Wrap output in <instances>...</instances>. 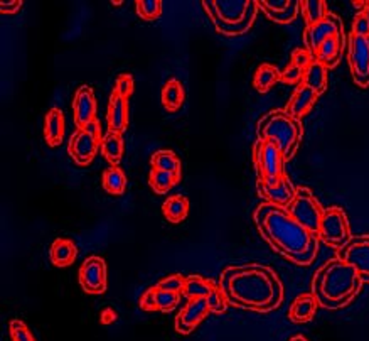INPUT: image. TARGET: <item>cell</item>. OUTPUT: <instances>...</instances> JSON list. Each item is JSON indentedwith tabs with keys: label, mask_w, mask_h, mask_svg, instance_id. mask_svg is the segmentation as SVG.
Here are the masks:
<instances>
[{
	"label": "cell",
	"mask_w": 369,
	"mask_h": 341,
	"mask_svg": "<svg viewBox=\"0 0 369 341\" xmlns=\"http://www.w3.org/2000/svg\"><path fill=\"white\" fill-rule=\"evenodd\" d=\"M253 163L258 181L265 185H276L285 176L287 161L275 142L257 139V142L253 144Z\"/></svg>",
	"instance_id": "cell-6"
},
{
	"label": "cell",
	"mask_w": 369,
	"mask_h": 341,
	"mask_svg": "<svg viewBox=\"0 0 369 341\" xmlns=\"http://www.w3.org/2000/svg\"><path fill=\"white\" fill-rule=\"evenodd\" d=\"M100 144H102V139L95 137V135L86 132L85 129H76L71 139H69L68 152L78 164L86 166L93 161Z\"/></svg>",
	"instance_id": "cell-13"
},
{
	"label": "cell",
	"mask_w": 369,
	"mask_h": 341,
	"mask_svg": "<svg viewBox=\"0 0 369 341\" xmlns=\"http://www.w3.org/2000/svg\"><path fill=\"white\" fill-rule=\"evenodd\" d=\"M319 240L331 247L342 248L351 238V225L346 212L339 207H329L324 209L320 230L317 233Z\"/></svg>",
	"instance_id": "cell-8"
},
{
	"label": "cell",
	"mask_w": 369,
	"mask_h": 341,
	"mask_svg": "<svg viewBox=\"0 0 369 341\" xmlns=\"http://www.w3.org/2000/svg\"><path fill=\"white\" fill-rule=\"evenodd\" d=\"M184 284H186V277H182L181 274H172L169 275V277L162 279V281L157 282L156 287H159L162 291H170V292H177V294H182Z\"/></svg>",
	"instance_id": "cell-39"
},
{
	"label": "cell",
	"mask_w": 369,
	"mask_h": 341,
	"mask_svg": "<svg viewBox=\"0 0 369 341\" xmlns=\"http://www.w3.org/2000/svg\"><path fill=\"white\" fill-rule=\"evenodd\" d=\"M8 330H11L12 341H36L28 325L24 321H20V319H12L8 323Z\"/></svg>",
	"instance_id": "cell-36"
},
{
	"label": "cell",
	"mask_w": 369,
	"mask_h": 341,
	"mask_svg": "<svg viewBox=\"0 0 369 341\" xmlns=\"http://www.w3.org/2000/svg\"><path fill=\"white\" fill-rule=\"evenodd\" d=\"M280 78H282V73L279 71V68H276L275 64L263 63L257 68V71H254L253 85L260 93H266Z\"/></svg>",
	"instance_id": "cell-30"
},
{
	"label": "cell",
	"mask_w": 369,
	"mask_h": 341,
	"mask_svg": "<svg viewBox=\"0 0 369 341\" xmlns=\"http://www.w3.org/2000/svg\"><path fill=\"white\" fill-rule=\"evenodd\" d=\"M76 245L69 238H56L49 248L51 262L56 267H69L76 260Z\"/></svg>",
	"instance_id": "cell-22"
},
{
	"label": "cell",
	"mask_w": 369,
	"mask_h": 341,
	"mask_svg": "<svg viewBox=\"0 0 369 341\" xmlns=\"http://www.w3.org/2000/svg\"><path fill=\"white\" fill-rule=\"evenodd\" d=\"M73 113L78 129H83L96 119V97L91 86L83 85L78 88L73 100Z\"/></svg>",
	"instance_id": "cell-16"
},
{
	"label": "cell",
	"mask_w": 369,
	"mask_h": 341,
	"mask_svg": "<svg viewBox=\"0 0 369 341\" xmlns=\"http://www.w3.org/2000/svg\"><path fill=\"white\" fill-rule=\"evenodd\" d=\"M44 137L51 147L61 146L64 139V115L59 108H51L44 119Z\"/></svg>",
	"instance_id": "cell-21"
},
{
	"label": "cell",
	"mask_w": 369,
	"mask_h": 341,
	"mask_svg": "<svg viewBox=\"0 0 369 341\" xmlns=\"http://www.w3.org/2000/svg\"><path fill=\"white\" fill-rule=\"evenodd\" d=\"M348 59L356 85L363 86V88L369 86V45L366 37L349 34Z\"/></svg>",
	"instance_id": "cell-9"
},
{
	"label": "cell",
	"mask_w": 369,
	"mask_h": 341,
	"mask_svg": "<svg viewBox=\"0 0 369 341\" xmlns=\"http://www.w3.org/2000/svg\"><path fill=\"white\" fill-rule=\"evenodd\" d=\"M216 284L209 279L203 277V275H187L186 284H184L182 296L187 297V301L199 299V297H208L213 292Z\"/></svg>",
	"instance_id": "cell-27"
},
{
	"label": "cell",
	"mask_w": 369,
	"mask_h": 341,
	"mask_svg": "<svg viewBox=\"0 0 369 341\" xmlns=\"http://www.w3.org/2000/svg\"><path fill=\"white\" fill-rule=\"evenodd\" d=\"M107 122H108V130L117 134H123L129 124V102L127 98L120 97V95L113 91L112 97L108 102V110H107Z\"/></svg>",
	"instance_id": "cell-18"
},
{
	"label": "cell",
	"mask_w": 369,
	"mask_h": 341,
	"mask_svg": "<svg viewBox=\"0 0 369 341\" xmlns=\"http://www.w3.org/2000/svg\"><path fill=\"white\" fill-rule=\"evenodd\" d=\"M257 190L263 201L282 208H287L297 195V187L287 176H283L276 185H265V183L257 181Z\"/></svg>",
	"instance_id": "cell-15"
},
{
	"label": "cell",
	"mask_w": 369,
	"mask_h": 341,
	"mask_svg": "<svg viewBox=\"0 0 369 341\" xmlns=\"http://www.w3.org/2000/svg\"><path fill=\"white\" fill-rule=\"evenodd\" d=\"M218 287L228 303L245 311L270 313L283 299V284L274 270L262 264L231 265L221 272Z\"/></svg>",
	"instance_id": "cell-1"
},
{
	"label": "cell",
	"mask_w": 369,
	"mask_h": 341,
	"mask_svg": "<svg viewBox=\"0 0 369 341\" xmlns=\"http://www.w3.org/2000/svg\"><path fill=\"white\" fill-rule=\"evenodd\" d=\"M179 297L177 292H170V291H162L159 287H156V303H157V311L162 313H169L172 311L175 306L179 304Z\"/></svg>",
	"instance_id": "cell-35"
},
{
	"label": "cell",
	"mask_w": 369,
	"mask_h": 341,
	"mask_svg": "<svg viewBox=\"0 0 369 341\" xmlns=\"http://www.w3.org/2000/svg\"><path fill=\"white\" fill-rule=\"evenodd\" d=\"M83 129H85L86 132H90L91 135H95V137L103 139V135H102V127H100L98 119H95L93 122H90V124H88L86 127H83Z\"/></svg>",
	"instance_id": "cell-46"
},
{
	"label": "cell",
	"mask_w": 369,
	"mask_h": 341,
	"mask_svg": "<svg viewBox=\"0 0 369 341\" xmlns=\"http://www.w3.org/2000/svg\"><path fill=\"white\" fill-rule=\"evenodd\" d=\"M102 185H103V190L110 195L120 196L125 193L127 176L120 166H110L108 169L103 170Z\"/></svg>",
	"instance_id": "cell-28"
},
{
	"label": "cell",
	"mask_w": 369,
	"mask_h": 341,
	"mask_svg": "<svg viewBox=\"0 0 369 341\" xmlns=\"http://www.w3.org/2000/svg\"><path fill=\"white\" fill-rule=\"evenodd\" d=\"M287 212L292 215L295 220L300 223L304 229H307L310 233L317 235L320 230V221H322L324 209L320 207V203L312 195L309 187H297V195L293 198L292 203L287 207Z\"/></svg>",
	"instance_id": "cell-7"
},
{
	"label": "cell",
	"mask_w": 369,
	"mask_h": 341,
	"mask_svg": "<svg viewBox=\"0 0 369 341\" xmlns=\"http://www.w3.org/2000/svg\"><path fill=\"white\" fill-rule=\"evenodd\" d=\"M137 14L145 21H156L162 16V2L160 0H139L135 4Z\"/></svg>",
	"instance_id": "cell-34"
},
{
	"label": "cell",
	"mask_w": 369,
	"mask_h": 341,
	"mask_svg": "<svg viewBox=\"0 0 369 341\" xmlns=\"http://www.w3.org/2000/svg\"><path fill=\"white\" fill-rule=\"evenodd\" d=\"M179 176H175L174 173L169 170H160V169H152L151 176H148V185L157 195H165L167 191L172 190L177 185Z\"/></svg>",
	"instance_id": "cell-33"
},
{
	"label": "cell",
	"mask_w": 369,
	"mask_h": 341,
	"mask_svg": "<svg viewBox=\"0 0 369 341\" xmlns=\"http://www.w3.org/2000/svg\"><path fill=\"white\" fill-rule=\"evenodd\" d=\"M364 16H366V19H368V23H369V2H366V7H364V12H363Z\"/></svg>",
	"instance_id": "cell-48"
},
{
	"label": "cell",
	"mask_w": 369,
	"mask_h": 341,
	"mask_svg": "<svg viewBox=\"0 0 369 341\" xmlns=\"http://www.w3.org/2000/svg\"><path fill=\"white\" fill-rule=\"evenodd\" d=\"M339 33H344L341 17L336 14H329L326 19L320 21V23L307 25L304 30L305 47L315 54V52L319 51V47L322 46V42H326L329 37L337 36Z\"/></svg>",
	"instance_id": "cell-12"
},
{
	"label": "cell",
	"mask_w": 369,
	"mask_h": 341,
	"mask_svg": "<svg viewBox=\"0 0 369 341\" xmlns=\"http://www.w3.org/2000/svg\"><path fill=\"white\" fill-rule=\"evenodd\" d=\"M253 220L263 238L288 260L307 265L317 255L319 237L304 229L287 208L263 201L253 212Z\"/></svg>",
	"instance_id": "cell-2"
},
{
	"label": "cell",
	"mask_w": 369,
	"mask_h": 341,
	"mask_svg": "<svg viewBox=\"0 0 369 341\" xmlns=\"http://www.w3.org/2000/svg\"><path fill=\"white\" fill-rule=\"evenodd\" d=\"M257 135L262 141L275 142L282 151L285 161H290L300 146L302 124L285 108H275L258 120Z\"/></svg>",
	"instance_id": "cell-5"
},
{
	"label": "cell",
	"mask_w": 369,
	"mask_h": 341,
	"mask_svg": "<svg viewBox=\"0 0 369 341\" xmlns=\"http://www.w3.org/2000/svg\"><path fill=\"white\" fill-rule=\"evenodd\" d=\"M80 284L88 294H102L108 287L107 262L102 257L91 255L80 267Z\"/></svg>",
	"instance_id": "cell-11"
},
{
	"label": "cell",
	"mask_w": 369,
	"mask_h": 341,
	"mask_svg": "<svg viewBox=\"0 0 369 341\" xmlns=\"http://www.w3.org/2000/svg\"><path fill=\"white\" fill-rule=\"evenodd\" d=\"M152 169H160V170H169L174 173L175 176L181 174V161H179L177 154H174L169 149H160L156 154L152 156Z\"/></svg>",
	"instance_id": "cell-31"
},
{
	"label": "cell",
	"mask_w": 369,
	"mask_h": 341,
	"mask_svg": "<svg viewBox=\"0 0 369 341\" xmlns=\"http://www.w3.org/2000/svg\"><path fill=\"white\" fill-rule=\"evenodd\" d=\"M317 299H315L314 294H300L298 297H295L292 306H290V311H288V318L290 321L298 323H309L312 318H314L315 309H317Z\"/></svg>",
	"instance_id": "cell-23"
},
{
	"label": "cell",
	"mask_w": 369,
	"mask_h": 341,
	"mask_svg": "<svg viewBox=\"0 0 369 341\" xmlns=\"http://www.w3.org/2000/svg\"><path fill=\"white\" fill-rule=\"evenodd\" d=\"M134 88H135V81H134V76L129 73H123V74H118L117 80H115V93L120 95V97L129 100V97L131 93H134Z\"/></svg>",
	"instance_id": "cell-38"
},
{
	"label": "cell",
	"mask_w": 369,
	"mask_h": 341,
	"mask_svg": "<svg viewBox=\"0 0 369 341\" xmlns=\"http://www.w3.org/2000/svg\"><path fill=\"white\" fill-rule=\"evenodd\" d=\"M100 149H102V154L110 164L112 166L120 164L123 151H125V142H123L122 134L107 130V134H105L102 139V144H100Z\"/></svg>",
	"instance_id": "cell-24"
},
{
	"label": "cell",
	"mask_w": 369,
	"mask_h": 341,
	"mask_svg": "<svg viewBox=\"0 0 369 341\" xmlns=\"http://www.w3.org/2000/svg\"><path fill=\"white\" fill-rule=\"evenodd\" d=\"M206 299H208L209 311L211 313H216V314L225 313L226 309H228V304H230V303H228L226 296L223 294V291L219 289V287H214L213 292H211V294L206 297Z\"/></svg>",
	"instance_id": "cell-37"
},
{
	"label": "cell",
	"mask_w": 369,
	"mask_h": 341,
	"mask_svg": "<svg viewBox=\"0 0 369 341\" xmlns=\"http://www.w3.org/2000/svg\"><path fill=\"white\" fill-rule=\"evenodd\" d=\"M366 39H368V45H369V36H368V37H366Z\"/></svg>",
	"instance_id": "cell-49"
},
{
	"label": "cell",
	"mask_w": 369,
	"mask_h": 341,
	"mask_svg": "<svg viewBox=\"0 0 369 341\" xmlns=\"http://www.w3.org/2000/svg\"><path fill=\"white\" fill-rule=\"evenodd\" d=\"M346 47H348V39L344 33H339L337 36L329 37L326 42H322L319 51L315 52V59L326 64L327 68H336Z\"/></svg>",
	"instance_id": "cell-20"
},
{
	"label": "cell",
	"mask_w": 369,
	"mask_h": 341,
	"mask_svg": "<svg viewBox=\"0 0 369 341\" xmlns=\"http://www.w3.org/2000/svg\"><path fill=\"white\" fill-rule=\"evenodd\" d=\"M361 286L363 281L358 270L339 257H334L315 272L312 279V294L319 306L334 311L349 304Z\"/></svg>",
	"instance_id": "cell-3"
},
{
	"label": "cell",
	"mask_w": 369,
	"mask_h": 341,
	"mask_svg": "<svg viewBox=\"0 0 369 341\" xmlns=\"http://www.w3.org/2000/svg\"><path fill=\"white\" fill-rule=\"evenodd\" d=\"M314 61H315V54L307 50V47H298V50L292 52V64H295V67L302 69L309 68Z\"/></svg>",
	"instance_id": "cell-40"
},
{
	"label": "cell",
	"mask_w": 369,
	"mask_h": 341,
	"mask_svg": "<svg viewBox=\"0 0 369 341\" xmlns=\"http://www.w3.org/2000/svg\"><path fill=\"white\" fill-rule=\"evenodd\" d=\"M300 12L304 14L307 25L320 23V21H324L331 14L327 2H324V0H305V2H300Z\"/></svg>",
	"instance_id": "cell-32"
},
{
	"label": "cell",
	"mask_w": 369,
	"mask_h": 341,
	"mask_svg": "<svg viewBox=\"0 0 369 341\" xmlns=\"http://www.w3.org/2000/svg\"><path fill=\"white\" fill-rule=\"evenodd\" d=\"M160 100L167 110L170 112L179 110L184 102V88L181 81L175 80V78L165 81V85L162 86V91H160Z\"/></svg>",
	"instance_id": "cell-29"
},
{
	"label": "cell",
	"mask_w": 369,
	"mask_h": 341,
	"mask_svg": "<svg viewBox=\"0 0 369 341\" xmlns=\"http://www.w3.org/2000/svg\"><path fill=\"white\" fill-rule=\"evenodd\" d=\"M327 71L329 68L326 64L315 59L309 68H305L302 83L314 90L317 95H322L327 90Z\"/></svg>",
	"instance_id": "cell-25"
},
{
	"label": "cell",
	"mask_w": 369,
	"mask_h": 341,
	"mask_svg": "<svg viewBox=\"0 0 369 341\" xmlns=\"http://www.w3.org/2000/svg\"><path fill=\"white\" fill-rule=\"evenodd\" d=\"M257 6L260 11L270 17L271 21L279 24H290L295 21L298 12H300V2H292V0H257Z\"/></svg>",
	"instance_id": "cell-17"
},
{
	"label": "cell",
	"mask_w": 369,
	"mask_h": 341,
	"mask_svg": "<svg viewBox=\"0 0 369 341\" xmlns=\"http://www.w3.org/2000/svg\"><path fill=\"white\" fill-rule=\"evenodd\" d=\"M304 71L305 69L295 67V64L290 63L287 68L282 71V80L285 83H290V85H295L300 80H304Z\"/></svg>",
	"instance_id": "cell-41"
},
{
	"label": "cell",
	"mask_w": 369,
	"mask_h": 341,
	"mask_svg": "<svg viewBox=\"0 0 369 341\" xmlns=\"http://www.w3.org/2000/svg\"><path fill=\"white\" fill-rule=\"evenodd\" d=\"M351 34H356V36H363V37L369 36V23L366 16L361 14V12H358V16L354 17L353 30H351Z\"/></svg>",
	"instance_id": "cell-42"
},
{
	"label": "cell",
	"mask_w": 369,
	"mask_h": 341,
	"mask_svg": "<svg viewBox=\"0 0 369 341\" xmlns=\"http://www.w3.org/2000/svg\"><path fill=\"white\" fill-rule=\"evenodd\" d=\"M140 308L144 311H157V303H156V287L147 289L140 297Z\"/></svg>",
	"instance_id": "cell-43"
},
{
	"label": "cell",
	"mask_w": 369,
	"mask_h": 341,
	"mask_svg": "<svg viewBox=\"0 0 369 341\" xmlns=\"http://www.w3.org/2000/svg\"><path fill=\"white\" fill-rule=\"evenodd\" d=\"M214 29L225 36H241L257 21V0H214L201 4Z\"/></svg>",
	"instance_id": "cell-4"
},
{
	"label": "cell",
	"mask_w": 369,
	"mask_h": 341,
	"mask_svg": "<svg viewBox=\"0 0 369 341\" xmlns=\"http://www.w3.org/2000/svg\"><path fill=\"white\" fill-rule=\"evenodd\" d=\"M290 341H309V340L304 338V336H302V335H297V336H293V338L290 340Z\"/></svg>",
	"instance_id": "cell-47"
},
{
	"label": "cell",
	"mask_w": 369,
	"mask_h": 341,
	"mask_svg": "<svg viewBox=\"0 0 369 341\" xmlns=\"http://www.w3.org/2000/svg\"><path fill=\"white\" fill-rule=\"evenodd\" d=\"M209 306L206 297H199V299L187 301V304L181 309V313L175 318V331L181 335H189L201 321L208 316Z\"/></svg>",
	"instance_id": "cell-14"
},
{
	"label": "cell",
	"mask_w": 369,
	"mask_h": 341,
	"mask_svg": "<svg viewBox=\"0 0 369 341\" xmlns=\"http://www.w3.org/2000/svg\"><path fill=\"white\" fill-rule=\"evenodd\" d=\"M317 98L319 95L315 93L314 90L309 88V86L304 85V83H300V85L295 88V91H293L292 97H290L285 110H287L293 119L300 120L302 117L314 107V103L317 102Z\"/></svg>",
	"instance_id": "cell-19"
},
{
	"label": "cell",
	"mask_w": 369,
	"mask_h": 341,
	"mask_svg": "<svg viewBox=\"0 0 369 341\" xmlns=\"http://www.w3.org/2000/svg\"><path fill=\"white\" fill-rule=\"evenodd\" d=\"M162 213L170 223H181L189 215V200L182 195L169 196L162 204Z\"/></svg>",
	"instance_id": "cell-26"
},
{
	"label": "cell",
	"mask_w": 369,
	"mask_h": 341,
	"mask_svg": "<svg viewBox=\"0 0 369 341\" xmlns=\"http://www.w3.org/2000/svg\"><path fill=\"white\" fill-rule=\"evenodd\" d=\"M22 8V2L20 0H12V2H0V12L6 16L11 14H17Z\"/></svg>",
	"instance_id": "cell-44"
},
{
	"label": "cell",
	"mask_w": 369,
	"mask_h": 341,
	"mask_svg": "<svg viewBox=\"0 0 369 341\" xmlns=\"http://www.w3.org/2000/svg\"><path fill=\"white\" fill-rule=\"evenodd\" d=\"M339 259L358 270L363 284H369V235H358L337 250Z\"/></svg>",
	"instance_id": "cell-10"
},
{
	"label": "cell",
	"mask_w": 369,
	"mask_h": 341,
	"mask_svg": "<svg viewBox=\"0 0 369 341\" xmlns=\"http://www.w3.org/2000/svg\"><path fill=\"white\" fill-rule=\"evenodd\" d=\"M100 319H102L103 325H112V323L117 319L115 309H113V308H103L102 314H100Z\"/></svg>",
	"instance_id": "cell-45"
}]
</instances>
